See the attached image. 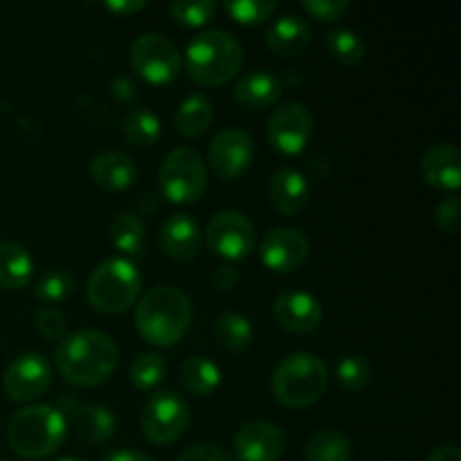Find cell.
<instances>
[{
    "instance_id": "21",
    "label": "cell",
    "mask_w": 461,
    "mask_h": 461,
    "mask_svg": "<svg viewBox=\"0 0 461 461\" xmlns=\"http://www.w3.org/2000/svg\"><path fill=\"white\" fill-rule=\"evenodd\" d=\"M282 97V81L268 70H250L239 77L234 99L248 111H264Z\"/></svg>"
},
{
    "instance_id": "9",
    "label": "cell",
    "mask_w": 461,
    "mask_h": 461,
    "mask_svg": "<svg viewBox=\"0 0 461 461\" xmlns=\"http://www.w3.org/2000/svg\"><path fill=\"white\" fill-rule=\"evenodd\" d=\"M131 66L149 84H171L183 68V57L171 39L165 34L138 36L131 45Z\"/></svg>"
},
{
    "instance_id": "25",
    "label": "cell",
    "mask_w": 461,
    "mask_h": 461,
    "mask_svg": "<svg viewBox=\"0 0 461 461\" xmlns=\"http://www.w3.org/2000/svg\"><path fill=\"white\" fill-rule=\"evenodd\" d=\"M180 383L194 396L214 394L221 385V369L207 356H189L180 365Z\"/></svg>"
},
{
    "instance_id": "46",
    "label": "cell",
    "mask_w": 461,
    "mask_h": 461,
    "mask_svg": "<svg viewBox=\"0 0 461 461\" xmlns=\"http://www.w3.org/2000/svg\"><path fill=\"white\" fill-rule=\"evenodd\" d=\"M57 461H86V459H81V457H63V459H57Z\"/></svg>"
},
{
    "instance_id": "36",
    "label": "cell",
    "mask_w": 461,
    "mask_h": 461,
    "mask_svg": "<svg viewBox=\"0 0 461 461\" xmlns=\"http://www.w3.org/2000/svg\"><path fill=\"white\" fill-rule=\"evenodd\" d=\"M169 12L183 25L201 27L216 16V3H212V0H194V3L178 0V3L169 5Z\"/></svg>"
},
{
    "instance_id": "22",
    "label": "cell",
    "mask_w": 461,
    "mask_h": 461,
    "mask_svg": "<svg viewBox=\"0 0 461 461\" xmlns=\"http://www.w3.org/2000/svg\"><path fill=\"white\" fill-rule=\"evenodd\" d=\"M311 43V27L297 14H284L266 32V45L279 57H297Z\"/></svg>"
},
{
    "instance_id": "15",
    "label": "cell",
    "mask_w": 461,
    "mask_h": 461,
    "mask_svg": "<svg viewBox=\"0 0 461 461\" xmlns=\"http://www.w3.org/2000/svg\"><path fill=\"white\" fill-rule=\"evenodd\" d=\"M286 450V435L270 421H250L234 437L239 461H279Z\"/></svg>"
},
{
    "instance_id": "7",
    "label": "cell",
    "mask_w": 461,
    "mask_h": 461,
    "mask_svg": "<svg viewBox=\"0 0 461 461\" xmlns=\"http://www.w3.org/2000/svg\"><path fill=\"white\" fill-rule=\"evenodd\" d=\"M160 189L171 203L201 201L207 187V167L194 149H171L158 171Z\"/></svg>"
},
{
    "instance_id": "12",
    "label": "cell",
    "mask_w": 461,
    "mask_h": 461,
    "mask_svg": "<svg viewBox=\"0 0 461 461\" xmlns=\"http://www.w3.org/2000/svg\"><path fill=\"white\" fill-rule=\"evenodd\" d=\"M252 158H255L252 135L237 126L221 129L207 149L212 171L223 180H234L246 174L252 165Z\"/></svg>"
},
{
    "instance_id": "2",
    "label": "cell",
    "mask_w": 461,
    "mask_h": 461,
    "mask_svg": "<svg viewBox=\"0 0 461 461\" xmlns=\"http://www.w3.org/2000/svg\"><path fill=\"white\" fill-rule=\"evenodd\" d=\"M192 324V302L180 288L156 286L138 302L135 331L153 347H174Z\"/></svg>"
},
{
    "instance_id": "20",
    "label": "cell",
    "mask_w": 461,
    "mask_h": 461,
    "mask_svg": "<svg viewBox=\"0 0 461 461\" xmlns=\"http://www.w3.org/2000/svg\"><path fill=\"white\" fill-rule=\"evenodd\" d=\"M90 176H93L95 185L108 192H122L129 189L138 178V167H135L133 158L124 151H102L93 158L90 162Z\"/></svg>"
},
{
    "instance_id": "1",
    "label": "cell",
    "mask_w": 461,
    "mask_h": 461,
    "mask_svg": "<svg viewBox=\"0 0 461 461\" xmlns=\"http://www.w3.org/2000/svg\"><path fill=\"white\" fill-rule=\"evenodd\" d=\"M54 360L68 383L77 387H95L115 372L120 349L108 333L79 329L59 342Z\"/></svg>"
},
{
    "instance_id": "43",
    "label": "cell",
    "mask_w": 461,
    "mask_h": 461,
    "mask_svg": "<svg viewBox=\"0 0 461 461\" xmlns=\"http://www.w3.org/2000/svg\"><path fill=\"white\" fill-rule=\"evenodd\" d=\"M111 90H113V97L120 99V102H129V99H133L135 95V86L129 77H115V79H113Z\"/></svg>"
},
{
    "instance_id": "41",
    "label": "cell",
    "mask_w": 461,
    "mask_h": 461,
    "mask_svg": "<svg viewBox=\"0 0 461 461\" xmlns=\"http://www.w3.org/2000/svg\"><path fill=\"white\" fill-rule=\"evenodd\" d=\"M212 284H214L221 293H228L239 284V273L232 266H219V268L212 273Z\"/></svg>"
},
{
    "instance_id": "23",
    "label": "cell",
    "mask_w": 461,
    "mask_h": 461,
    "mask_svg": "<svg viewBox=\"0 0 461 461\" xmlns=\"http://www.w3.org/2000/svg\"><path fill=\"white\" fill-rule=\"evenodd\" d=\"M70 426L88 444H106L117 430L115 414L104 405H81L70 414Z\"/></svg>"
},
{
    "instance_id": "42",
    "label": "cell",
    "mask_w": 461,
    "mask_h": 461,
    "mask_svg": "<svg viewBox=\"0 0 461 461\" xmlns=\"http://www.w3.org/2000/svg\"><path fill=\"white\" fill-rule=\"evenodd\" d=\"M106 7L117 16H131L147 7V0H108Z\"/></svg>"
},
{
    "instance_id": "27",
    "label": "cell",
    "mask_w": 461,
    "mask_h": 461,
    "mask_svg": "<svg viewBox=\"0 0 461 461\" xmlns=\"http://www.w3.org/2000/svg\"><path fill=\"white\" fill-rule=\"evenodd\" d=\"M108 237L117 250L126 252L129 257H142L147 248V230L144 223L131 212H120L113 216L108 225Z\"/></svg>"
},
{
    "instance_id": "16",
    "label": "cell",
    "mask_w": 461,
    "mask_h": 461,
    "mask_svg": "<svg viewBox=\"0 0 461 461\" xmlns=\"http://www.w3.org/2000/svg\"><path fill=\"white\" fill-rule=\"evenodd\" d=\"M275 320L291 333H311L322 322V304L306 291H286L275 300Z\"/></svg>"
},
{
    "instance_id": "24",
    "label": "cell",
    "mask_w": 461,
    "mask_h": 461,
    "mask_svg": "<svg viewBox=\"0 0 461 461\" xmlns=\"http://www.w3.org/2000/svg\"><path fill=\"white\" fill-rule=\"evenodd\" d=\"M34 273V261L25 246L16 241L0 243V288L21 291L30 284Z\"/></svg>"
},
{
    "instance_id": "19",
    "label": "cell",
    "mask_w": 461,
    "mask_h": 461,
    "mask_svg": "<svg viewBox=\"0 0 461 461\" xmlns=\"http://www.w3.org/2000/svg\"><path fill=\"white\" fill-rule=\"evenodd\" d=\"M421 176L428 185L437 189L461 187V153L455 144H432L421 156Z\"/></svg>"
},
{
    "instance_id": "3",
    "label": "cell",
    "mask_w": 461,
    "mask_h": 461,
    "mask_svg": "<svg viewBox=\"0 0 461 461\" xmlns=\"http://www.w3.org/2000/svg\"><path fill=\"white\" fill-rule=\"evenodd\" d=\"M243 66V48L230 32L207 30L194 36L185 50V68L194 84L216 88L237 77Z\"/></svg>"
},
{
    "instance_id": "45",
    "label": "cell",
    "mask_w": 461,
    "mask_h": 461,
    "mask_svg": "<svg viewBox=\"0 0 461 461\" xmlns=\"http://www.w3.org/2000/svg\"><path fill=\"white\" fill-rule=\"evenodd\" d=\"M426 461H461V453L455 444L439 446V448H435L428 455Z\"/></svg>"
},
{
    "instance_id": "34",
    "label": "cell",
    "mask_w": 461,
    "mask_h": 461,
    "mask_svg": "<svg viewBox=\"0 0 461 461\" xmlns=\"http://www.w3.org/2000/svg\"><path fill=\"white\" fill-rule=\"evenodd\" d=\"M223 9L237 23L259 25L277 12V3L275 0H228V3H223Z\"/></svg>"
},
{
    "instance_id": "14",
    "label": "cell",
    "mask_w": 461,
    "mask_h": 461,
    "mask_svg": "<svg viewBox=\"0 0 461 461\" xmlns=\"http://www.w3.org/2000/svg\"><path fill=\"white\" fill-rule=\"evenodd\" d=\"M259 259L273 273H295L309 259V239L295 228H273L261 241Z\"/></svg>"
},
{
    "instance_id": "32",
    "label": "cell",
    "mask_w": 461,
    "mask_h": 461,
    "mask_svg": "<svg viewBox=\"0 0 461 461\" xmlns=\"http://www.w3.org/2000/svg\"><path fill=\"white\" fill-rule=\"evenodd\" d=\"M167 376V360L165 356L156 354V351H149V354L138 356L131 365V383H133L138 390L149 392L153 387L160 385Z\"/></svg>"
},
{
    "instance_id": "10",
    "label": "cell",
    "mask_w": 461,
    "mask_h": 461,
    "mask_svg": "<svg viewBox=\"0 0 461 461\" xmlns=\"http://www.w3.org/2000/svg\"><path fill=\"white\" fill-rule=\"evenodd\" d=\"M315 131L313 115L300 102H286L275 108L266 124L270 147L284 156H297L304 151Z\"/></svg>"
},
{
    "instance_id": "4",
    "label": "cell",
    "mask_w": 461,
    "mask_h": 461,
    "mask_svg": "<svg viewBox=\"0 0 461 461\" xmlns=\"http://www.w3.org/2000/svg\"><path fill=\"white\" fill-rule=\"evenodd\" d=\"M66 417L52 405H27L18 410L7 426V444L25 459H43L57 453L66 441Z\"/></svg>"
},
{
    "instance_id": "35",
    "label": "cell",
    "mask_w": 461,
    "mask_h": 461,
    "mask_svg": "<svg viewBox=\"0 0 461 461\" xmlns=\"http://www.w3.org/2000/svg\"><path fill=\"white\" fill-rule=\"evenodd\" d=\"M336 376L345 390L360 392L372 383V365L363 356H345L336 365Z\"/></svg>"
},
{
    "instance_id": "33",
    "label": "cell",
    "mask_w": 461,
    "mask_h": 461,
    "mask_svg": "<svg viewBox=\"0 0 461 461\" xmlns=\"http://www.w3.org/2000/svg\"><path fill=\"white\" fill-rule=\"evenodd\" d=\"M72 293H75V279H72L70 273L61 268L48 270L34 284V295L43 304H59V302L68 300Z\"/></svg>"
},
{
    "instance_id": "29",
    "label": "cell",
    "mask_w": 461,
    "mask_h": 461,
    "mask_svg": "<svg viewBox=\"0 0 461 461\" xmlns=\"http://www.w3.org/2000/svg\"><path fill=\"white\" fill-rule=\"evenodd\" d=\"M306 461H351V441L333 428L318 430L306 444Z\"/></svg>"
},
{
    "instance_id": "39",
    "label": "cell",
    "mask_w": 461,
    "mask_h": 461,
    "mask_svg": "<svg viewBox=\"0 0 461 461\" xmlns=\"http://www.w3.org/2000/svg\"><path fill=\"white\" fill-rule=\"evenodd\" d=\"M351 5L347 0H306L304 9L311 14L313 18L324 23L338 21V18L345 16L349 12Z\"/></svg>"
},
{
    "instance_id": "28",
    "label": "cell",
    "mask_w": 461,
    "mask_h": 461,
    "mask_svg": "<svg viewBox=\"0 0 461 461\" xmlns=\"http://www.w3.org/2000/svg\"><path fill=\"white\" fill-rule=\"evenodd\" d=\"M214 338L223 349L243 351L250 347L255 331H252V324L246 315L237 313V311H225L216 318Z\"/></svg>"
},
{
    "instance_id": "5",
    "label": "cell",
    "mask_w": 461,
    "mask_h": 461,
    "mask_svg": "<svg viewBox=\"0 0 461 461\" xmlns=\"http://www.w3.org/2000/svg\"><path fill=\"white\" fill-rule=\"evenodd\" d=\"M270 385H273L275 399L284 408H309L318 403L327 392V365L313 354H291L277 365Z\"/></svg>"
},
{
    "instance_id": "8",
    "label": "cell",
    "mask_w": 461,
    "mask_h": 461,
    "mask_svg": "<svg viewBox=\"0 0 461 461\" xmlns=\"http://www.w3.org/2000/svg\"><path fill=\"white\" fill-rule=\"evenodd\" d=\"M192 423V408L180 394L171 390L156 392L144 403L140 428L151 444L167 446L178 441Z\"/></svg>"
},
{
    "instance_id": "38",
    "label": "cell",
    "mask_w": 461,
    "mask_h": 461,
    "mask_svg": "<svg viewBox=\"0 0 461 461\" xmlns=\"http://www.w3.org/2000/svg\"><path fill=\"white\" fill-rule=\"evenodd\" d=\"M437 228L446 234H457L461 225V198L457 194L444 198L437 207Z\"/></svg>"
},
{
    "instance_id": "11",
    "label": "cell",
    "mask_w": 461,
    "mask_h": 461,
    "mask_svg": "<svg viewBox=\"0 0 461 461\" xmlns=\"http://www.w3.org/2000/svg\"><path fill=\"white\" fill-rule=\"evenodd\" d=\"M207 246L212 252L228 261L246 259L257 243V232L246 214L234 210L219 212L205 230Z\"/></svg>"
},
{
    "instance_id": "30",
    "label": "cell",
    "mask_w": 461,
    "mask_h": 461,
    "mask_svg": "<svg viewBox=\"0 0 461 461\" xmlns=\"http://www.w3.org/2000/svg\"><path fill=\"white\" fill-rule=\"evenodd\" d=\"M122 129H124V135L129 138L131 144L147 149L160 138V117L149 111V108H131V111H126L124 120H122Z\"/></svg>"
},
{
    "instance_id": "6",
    "label": "cell",
    "mask_w": 461,
    "mask_h": 461,
    "mask_svg": "<svg viewBox=\"0 0 461 461\" xmlns=\"http://www.w3.org/2000/svg\"><path fill=\"white\" fill-rule=\"evenodd\" d=\"M142 288V277L129 259L111 257L95 266L88 277V302L95 311L117 315L135 304Z\"/></svg>"
},
{
    "instance_id": "47",
    "label": "cell",
    "mask_w": 461,
    "mask_h": 461,
    "mask_svg": "<svg viewBox=\"0 0 461 461\" xmlns=\"http://www.w3.org/2000/svg\"><path fill=\"white\" fill-rule=\"evenodd\" d=\"M0 461H7V459H0Z\"/></svg>"
},
{
    "instance_id": "18",
    "label": "cell",
    "mask_w": 461,
    "mask_h": 461,
    "mask_svg": "<svg viewBox=\"0 0 461 461\" xmlns=\"http://www.w3.org/2000/svg\"><path fill=\"white\" fill-rule=\"evenodd\" d=\"M203 232L189 214H171L160 228V246L176 261H192L201 252Z\"/></svg>"
},
{
    "instance_id": "17",
    "label": "cell",
    "mask_w": 461,
    "mask_h": 461,
    "mask_svg": "<svg viewBox=\"0 0 461 461\" xmlns=\"http://www.w3.org/2000/svg\"><path fill=\"white\" fill-rule=\"evenodd\" d=\"M268 198L275 210L286 216H295L306 210L311 201L309 180L302 171L293 167H282L273 174L268 183Z\"/></svg>"
},
{
    "instance_id": "26",
    "label": "cell",
    "mask_w": 461,
    "mask_h": 461,
    "mask_svg": "<svg viewBox=\"0 0 461 461\" xmlns=\"http://www.w3.org/2000/svg\"><path fill=\"white\" fill-rule=\"evenodd\" d=\"M212 120H214V108L210 99L201 93L189 95L176 111V131L183 138H198L210 129Z\"/></svg>"
},
{
    "instance_id": "44",
    "label": "cell",
    "mask_w": 461,
    "mask_h": 461,
    "mask_svg": "<svg viewBox=\"0 0 461 461\" xmlns=\"http://www.w3.org/2000/svg\"><path fill=\"white\" fill-rule=\"evenodd\" d=\"M102 461H156L149 455L140 453V450H131V448H120V450H111L102 457Z\"/></svg>"
},
{
    "instance_id": "31",
    "label": "cell",
    "mask_w": 461,
    "mask_h": 461,
    "mask_svg": "<svg viewBox=\"0 0 461 461\" xmlns=\"http://www.w3.org/2000/svg\"><path fill=\"white\" fill-rule=\"evenodd\" d=\"M324 45H327L329 54L345 66H356V63L363 61L365 52H367V43H365L363 36L354 30H347V27L329 30L324 36Z\"/></svg>"
},
{
    "instance_id": "13",
    "label": "cell",
    "mask_w": 461,
    "mask_h": 461,
    "mask_svg": "<svg viewBox=\"0 0 461 461\" xmlns=\"http://www.w3.org/2000/svg\"><path fill=\"white\" fill-rule=\"evenodd\" d=\"M50 385H52V367L45 356L34 354V351L14 358L3 378L5 392L16 403H30L39 399L48 392Z\"/></svg>"
},
{
    "instance_id": "37",
    "label": "cell",
    "mask_w": 461,
    "mask_h": 461,
    "mask_svg": "<svg viewBox=\"0 0 461 461\" xmlns=\"http://www.w3.org/2000/svg\"><path fill=\"white\" fill-rule=\"evenodd\" d=\"M34 327L39 329V333L50 340H63L68 331V320L54 306H43V309L36 311L34 315Z\"/></svg>"
},
{
    "instance_id": "40",
    "label": "cell",
    "mask_w": 461,
    "mask_h": 461,
    "mask_svg": "<svg viewBox=\"0 0 461 461\" xmlns=\"http://www.w3.org/2000/svg\"><path fill=\"white\" fill-rule=\"evenodd\" d=\"M176 461H232L228 457L221 446L216 444H196V446H189L187 450L180 453V457Z\"/></svg>"
}]
</instances>
